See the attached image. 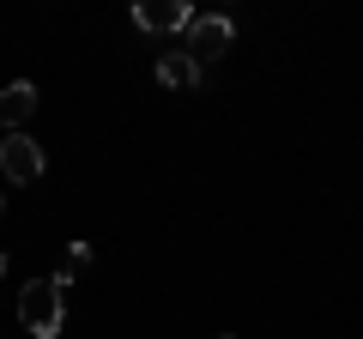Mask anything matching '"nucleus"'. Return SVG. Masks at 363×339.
I'll list each match as a JSON object with an SVG mask.
<instances>
[{
  "label": "nucleus",
  "mask_w": 363,
  "mask_h": 339,
  "mask_svg": "<svg viewBox=\"0 0 363 339\" xmlns=\"http://www.w3.org/2000/svg\"><path fill=\"white\" fill-rule=\"evenodd\" d=\"M61 315H67V285L61 279H30L25 291H18V321L30 327L37 339H55L61 333Z\"/></svg>",
  "instance_id": "nucleus-1"
},
{
  "label": "nucleus",
  "mask_w": 363,
  "mask_h": 339,
  "mask_svg": "<svg viewBox=\"0 0 363 339\" xmlns=\"http://www.w3.org/2000/svg\"><path fill=\"white\" fill-rule=\"evenodd\" d=\"M0 170H6V182H37L49 170V157L30 133H0Z\"/></svg>",
  "instance_id": "nucleus-2"
},
{
  "label": "nucleus",
  "mask_w": 363,
  "mask_h": 339,
  "mask_svg": "<svg viewBox=\"0 0 363 339\" xmlns=\"http://www.w3.org/2000/svg\"><path fill=\"white\" fill-rule=\"evenodd\" d=\"M230 18H218V13H194V25H188V55H194L200 67L206 61H218L224 49H230Z\"/></svg>",
  "instance_id": "nucleus-3"
},
{
  "label": "nucleus",
  "mask_w": 363,
  "mask_h": 339,
  "mask_svg": "<svg viewBox=\"0 0 363 339\" xmlns=\"http://www.w3.org/2000/svg\"><path fill=\"white\" fill-rule=\"evenodd\" d=\"M188 25H194L188 0H140L133 6V30H188Z\"/></svg>",
  "instance_id": "nucleus-4"
},
{
  "label": "nucleus",
  "mask_w": 363,
  "mask_h": 339,
  "mask_svg": "<svg viewBox=\"0 0 363 339\" xmlns=\"http://www.w3.org/2000/svg\"><path fill=\"white\" fill-rule=\"evenodd\" d=\"M30 109H37V85H30V79H13V85L0 91V128L18 133L30 121Z\"/></svg>",
  "instance_id": "nucleus-5"
},
{
  "label": "nucleus",
  "mask_w": 363,
  "mask_h": 339,
  "mask_svg": "<svg viewBox=\"0 0 363 339\" xmlns=\"http://www.w3.org/2000/svg\"><path fill=\"white\" fill-rule=\"evenodd\" d=\"M157 79H164L169 91H194V85H200V61L188 49H169L164 61H157Z\"/></svg>",
  "instance_id": "nucleus-6"
},
{
  "label": "nucleus",
  "mask_w": 363,
  "mask_h": 339,
  "mask_svg": "<svg viewBox=\"0 0 363 339\" xmlns=\"http://www.w3.org/2000/svg\"><path fill=\"white\" fill-rule=\"evenodd\" d=\"M85 267H91V243H67V261H61V273H55V279H61V285H73Z\"/></svg>",
  "instance_id": "nucleus-7"
},
{
  "label": "nucleus",
  "mask_w": 363,
  "mask_h": 339,
  "mask_svg": "<svg viewBox=\"0 0 363 339\" xmlns=\"http://www.w3.org/2000/svg\"><path fill=\"white\" fill-rule=\"evenodd\" d=\"M0 273H6V248H0Z\"/></svg>",
  "instance_id": "nucleus-8"
}]
</instances>
